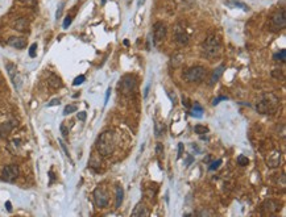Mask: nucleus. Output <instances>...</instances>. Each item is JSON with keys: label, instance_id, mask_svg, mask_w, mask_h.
Segmentation results:
<instances>
[{"label": "nucleus", "instance_id": "a18cd8bd", "mask_svg": "<svg viewBox=\"0 0 286 217\" xmlns=\"http://www.w3.org/2000/svg\"><path fill=\"white\" fill-rule=\"evenodd\" d=\"M191 161H193V158L188 157V159H187V164H190V163H191Z\"/></svg>", "mask_w": 286, "mask_h": 217}, {"label": "nucleus", "instance_id": "7ed1b4c3", "mask_svg": "<svg viewBox=\"0 0 286 217\" xmlns=\"http://www.w3.org/2000/svg\"><path fill=\"white\" fill-rule=\"evenodd\" d=\"M200 51H202V56L207 59H214V58L219 57L221 53L220 39L216 36H208L203 41L202 46H200Z\"/></svg>", "mask_w": 286, "mask_h": 217}, {"label": "nucleus", "instance_id": "b1692460", "mask_svg": "<svg viewBox=\"0 0 286 217\" xmlns=\"http://www.w3.org/2000/svg\"><path fill=\"white\" fill-rule=\"evenodd\" d=\"M194 130H195L197 134H206V133H208V128L203 126V125H195Z\"/></svg>", "mask_w": 286, "mask_h": 217}, {"label": "nucleus", "instance_id": "f8f14e48", "mask_svg": "<svg viewBox=\"0 0 286 217\" xmlns=\"http://www.w3.org/2000/svg\"><path fill=\"white\" fill-rule=\"evenodd\" d=\"M281 203L279 201H277V200H266V201H264V204H263V210L264 212H266V213H274V212H277V210H279L281 209Z\"/></svg>", "mask_w": 286, "mask_h": 217}, {"label": "nucleus", "instance_id": "dca6fc26", "mask_svg": "<svg viewBox=\"0 0 286 217\" xmlns=\"http://www.w3.org/2000/svg\"><path fill=\"white\" fill-rule=\"evenodd\" d=\"M48 83H49V87H50V88H54V90H57V88H61V87H62V82H61V79H59L57 75H50V78H49V80H48Z\"/></svg>", "mask_w": 286, "mask_h": 217}, {"label": "nucleus", "instance_id": "c03bdc74", "mask_svg": "<svg viewBox=\"0 0 286 217\" xmlns=\"http://www.w3.org/2000/svg\"><path fill=\"white\" fill-rule=\"evenodd\" d=\"M144 3H145V0H137V5H139V7H141Z\"/></svg>", "mask_w": 286, "mask_h": 217}, {"label": "nucleus", "instance_id": "58836bf2", "mask_svg": "<svg viewBox=\"0 0 286 217\" xmlns=\"http://www.w3.org/2000/svg\"><path fill=\"white\" fill-rule=\"evenodd\" d=\"M220 100H227V97H226V96H220V97H218V99H215V100H214V103H212V104H214V105H216V104H218L219 102H220Z\"/></svg>", "mask_w": 286, "mask_h": 217}, {"label": "nucleus", "instance_id": "c85d7f7f", "mask_svg": "<svg viewBox=\"0 0 286 217\" xmlns=\"http://www.w3.org/2000/svg\"><path fill=\"white\" fill-rule=\"evenodd\" d=\"M220 164H221V159H218V161H215V162H212V163H211V164H210V167H208V169H210V170H211V171H214V170H216V169H218V167H219V166H220Z\"/></svg>", "mask_w": 286, "mask_h": 217}, {"label": "nucleus", "instance_id": "f03ea898", "mask_svg": "<svg viewBox=\"0 0 286 217\" xmlns=\"http://www.w3.org/2000/svg\"><path fill=\"white\" fill-rule=\"evenodd\" d=\"M115 145H116L115 133L111 132V130H107V132H103L98 137L96 150H98V153L100 155H103V157H108V155H111L112 153H114Z\"/></svg>", "mask_w": 286, "mask_h": 217}, {"label": "nucleus", "instance_id": "c9c22d12", "mask_svg": "<svg viewBox=\"0 0 286 217\" xmlns=\"http://www.w3.org/2000/svg\"><path fill=\"white\" fill-rule=\"evenodd\" d=\"M59 102H61V100H59V99H53V100H50V103H48V107H53V105H58V104H59Z\"/></svg>", "mask_w": 286, "mask_h": 217}, {"label": "nucleus", "instance_id": "72a5a7b5", "mask_svg": "<svg viewBox=\"0 0 286 217\" xmlns=\"http://www.w3.org/2000/svg\"><path fill=\"white\" fill-rule=\"evenodd\" d=\"M156 151H157V155H158V157H162V143H157Z\"/></svg>", "mask_w": 286, "mask_h": 217}, {"label": "nucleus", "instance_id": "9d476101", "mask_svg": "<svg viewBox=\"0 0 286 217\" xmlns=\"http://www.w3.org/2000/svg\"><path fill=\"white\" fill-rule=\"evenodd\" d=\"M281 163V151L279 150H272L266 155V164L270 169H276Z\"/></svg>", "mask_w": 286, "mask_h": 217}, {"label": "nucleus", "instance_id": "0eeeda50", "mask_svg": "<svg viewBox=\"0 0 286 217\" xmlns=\"http://www.w3.org/2000/svg\"><path fill=\"white\" fill-rule=\"evenodd\" d=\"M136 88V79L132 75H125L120 80V90L124 95H128Z\"/></svg>", "mask_w": 286, "mask_h": 217}, {"label": "nucleus", "instance_id": "ddd939ff", "mask_svg": "<svg viewBox=\"0 0 286 217\" xmlns=\"http://www.w3.org/2000/svg\"><path fill=\"white\" fill-rule=\"evenodd\" d=\"M175 41H177L179 45H186L188 42V36H187V33L185 32V29H182V28L175 29Z\"/></svg>", "mask_w": 286, "mask_h": 217}, {"label": "nucleus", "instance_id": "412c9836", "mask_svg": "<svg viewBox=\"0 0 286 217\" xmlns=\"http://www.w3.org/2000/svg\"><path fill=\"white\" fill-rule=\"evenodd\" d=\"M15 26H16L17 30H25L28 28V21L25 19H19L16 21V24H15Z\"/></svg>", "mask_w": 286, "mask_h": 217}, {"label": "nucleus", "instance_id": "4468645a", "mask_svg": "<svg viewBox=\"0 0 286 217\" xmlns=\"http://www.w3.org/2000/svg\"><path fill=\"white\" fill-rule=\"evenodd\" d=\"M8 45L15 49H24L26 46V41L21 37H11L8 39Z\"/></svg>", "mask_w": 286, "mask_h": 217}, {"label": "nucleus", "instance_id": "a19ab883", "mask_svg": "<svg viewBox=\"0 0 286 217\" xmlns=\"http://www.w3.org/2000/svg\"><path fill=\"white\" fill-rule=\"evenodd\" d=\"M182 102H183V105H185V107H187V108H188V107H190V104H188V99H186V97H183V100H182Z\"/></svg>", "mask_w": 286, "mask_h": 217}, {"label": "nucleus", "instance_id": "f257e3e1", "mask_svg": "<svg viewBox=\"0 0 286 217\" xmlns=\"http://www.w3.org/2000/svg\"><path fill=\"white\" fill-rule=\"evenodd\" d=\"M279 108V99L272 92H266L261 95L258 99L256 109L261 115H274Z\"/></svg>", "mask_w": 286, "mask_h": 217}, {"label": "nucleus", "instance_id": "39448f33", "mask_svg": "<svg viewBox=\"0 0 286 217\" xmlns=\"http://www.w3.org/2000/svg\"><path fill=\"white\" fill-rule=\"evenodd\" d=\"M109 196L108 192L106 191V188L103 187H96L94 189V203L98 208H104L108 205Z\"/></svg>", "mask_w": 286, "mask_h": 217}, {"label": "nucleus", "instance_id": "5701e85b", "mask_svg": "<svg viewBox=\"0 0 286 217\" xmlns=\"http://www.w3.org/2000/svg\"><path fill=\"white\" fill-rule=\"evenodd\" d=\"M164 130H165V126H164L162 124H160V123H156V125H154V132H156V136L157 137L162 136Z\"/></svg>", "mask_w": 286, "mask_h": 217}, {"label": "nucleus", "instance_id": "f3484780", "mask_svg": "<svg viewBox=\"0 0 286 217\" xmlns=\"http://www.w3.org/2000/svg\"><path fill=\"white\" fill-rule=\"evenodd\" d=\"M13 128V124L12 123H4V124H0V136L1 137H7L10 132Z\"/></svg>", "mask_w": 286, "mask_h": 217}, {"label": "nucleus", "instance_id": "6ab92c4d", "mask_svg": "<svg viewBox=\"0 0 286 217\" xmlns=\"http://www.w3.org/2000/svg\"><path fill=\"white\" fill-rule=\"evenodd\" d=\"M123 197H124V189L121 186H117L116 187V208H119L123 203Z\"/></svg>", "mask_w": 286, "mask_h": 217}, {"label": "nucleus", "instance_id": "2eb2a0df", "mask_svg": "<svg viewBox=\"0 0 286 217\" xmlns=\"http://www.w3.org/2000/svg\"><path fill=\"white\" fill-rule=\"evenodd\" d=\"M148 209L147 207L144 205L142 203H139L135 207V209L132 210V216H137V217H142V216H148Z\"/></svg>", "mask_w": 286, "mask_h": 217}, {"label": "nucleus", "instance_id": "aec40b11", "mask_svg": "<svg viewBox=\"0 0 286 217\" xmlns=\"http://www.w3.org/2000/svg\"><path fill=\"white\" fill-rule=\"evenodd\" d=\"M191 115L195 116V117H198V118H200L203 116V108L198 103H195L193 105V109H191Z\"/></svg>", "mask_w": 286, "mask_h": 217}, {"label": "nucleus", "instance_id": "7c9ffc66", "mask_svg": "<svg viewBox=\"0 0 286 217\" xmlns=\"http://www.w3.org/2000/svg\"><path fill=\"white\" fill-rule=\"evenodd\" d=\"M62 11H63V3H61V4L58 5V9H57V12H56V19L57 20L61 19V16H62Z\"/></svg>", "mask_w": 286, "mask_h": 217}, {"label": "nucleus", "instance_id": "9b49d317", "mask_svg": "<svg viewBox=\"0 0 286 217\" xmlns=\"http://www.w3.org/2000/svg\"><path fill=\"white\" fill-rule=\"evenodd\" d=\"M7 70H8V74H10V76L12 78V82H13L15 87L19 90L20 84H21V78H20L19 72H17L16 67H15V65H12V63H7Z\"/></svg>", "mask_w": 286, "mask_h": 217}, {"label": "nucleus", "instance_id": "f704fd0d", "mask_svg": "<svg viewBox=\"0 0 286 217\" xmlns=\"http://www.w3.org/2000/svg\"><path fill=\"white\" fill-rule=\"evenodd\" d=\"M86 112H79V113L77 115V117H78V120H81V121H84L86 120Z\"/></svg>", "mask_w": 286, "mask_h": 217}, {"label": "nucleus", "instance_id": "4be33fe9", "mask_svg": "<svg viewBox=\"0 0 286 217\" xmlns=\"http://www.w3.org/2000/svg\"><path fill=\"white\" fill-rule=\"evenodd\" d=\"M77 109H78V107L75 105V104H69V105H66L65 109H63V115L67 116L70 113H74V112H77Z\"/></svg>", "mask_w": 286, "mask_h": 217}, {"label": "nucleus", "instance_id": "4c0bfd02", "mask_svg": "<svg viewBox=\"0 0 286 217\" xmlns=\"http://www.w3.org/2000/svg\"><path fill=\"white\" fill-rule=\"evenodd\" d=\"M182 153H183V143H179L178 145V157H182Z\"/></svg>", "mask_w": 286, "mask_h": 217}, {"label": "nucleus", "instance_id": "473e14b6", "mask_svg": "<svg viewBox=\"0 0 286 217\" xmlns=\"http://www.w3.org/2000/svg\"><path fill=\"white\" fill-rule=\"evenodd\" d=\"M59 128H61V132H62V136H63V137H67V134H69L67 128H66L63 124H61V126H59Z\"/></svg>", "mask_w": 286, "mask_h": 217}, {"label": "nucleus", "instance_id": "bb28decb", "mask_svg": "<svg viewBox=\"0 0 286 217\" xmlns=\"http://www.w3.org/2000/svg\"><path fill=\"white\" fill-rule=\"evenodd\" d=\"M237 163H239L240 166H247L249 163V159L247 157H244V155H239V157H237Z\"/></svg>", "mask_w": 286, "mask_h": 217}, {"label": "nucleus", "instance_id": "423d86ee", "mask_svg": "<svg viewBox=\"0 0 286 217\" xmlns=\"http://www.w3.org/2000/svg\"><path fill=\"white\" fill-rule=\"evenodd\" d=\"M20 174L19 166L17 164H7L1 171V179L4 182H13L17 179Z\"/></svg>", "mask_w": 286, "mask_h": 217}, {"label": "nucleus", "instance_id": "a211bd4d", "mask_svg": "<svg viewBox=\"0 0 286 217\" xmlns=\"http://www.w3.org/2000/svg\"><path fill=\"white\" fill-rule=\"evenodd\" d=\"M223 70H224V66H223V65H221V66H219L218 69H215V70H214V72H212L211 79H210V84H214L215 82H216L218 79L220 78V75L223 74Z\"/></svg>", "mask_w": 286, "mask_h": 217}, {"label": "nucleus", "instance_id": "79ce46f5", "mask_svg": "<svg viewBox=\"0 0 286 217\" xmlns=\"http://www.w3.org/2000/svg\"><path fill=\"white\" fill-rule=\"evenodd\" d=\"M24 3H26V4H29V5H33L36 3V0H24Z\"/></svg>", "mask_w": 286, "mask_h": 217}, {"label": "nucleus", "instance_id": "e433bc0d", "mask_svg": "<svg viewBox=\"0 0 286 217\" xmlns=\"http://www.w3.org/2000/svg\"><path fill=\"white\" fill-rule=\"evenodd\" d=\"M168 96L170 97V100L173 102V104H175L177 103V97H175V95H173L172 92H168Z\"/></svg>", "mask_w": 286, "mask_h": 217}, {"label": "nucleus", "instance_id": "37998d69", "mask_svg": "<svg viewBox=\"0 0 286 217\" xmlns=\"http://www.w3.org/2000/svg\"><path fill=\"white\" fill-rule=\"evenodd\" d=\"M109 94H111V88H108L107 90V94H106V103L108 102V97H109Z\"/></svg>", "mask_w": 286, "mask_h": 217}, {"label": "nucleus", "instance_id": "c756f323", "mask_svg": "<svg viewBox=\"0 0 286 217\" xmlns=\"http://www.w3.org/2000/svg\"><path fill=\"white\" fill-rule=\"evenodd\" d=\"M36 50H37V44H33L32 46L29 47V56L32 58L36 57Z\"/></svg>", "mask_w": 286, "mask_h": 217}, {"label": "nucleus", "instance_id": "a878e982", "mask_svg": "<svg viewBox=\"0 0 286 217\" xmlns=\"http://www.w3.org/2000/svg\"><path fill=\"white\" fill-rule=\"evenodd\" d=\"M230 4H231V5H235V7H240L241 9H244V11H248V9H249L247 4H244V3H241V1H236V0H232V1H230Z\"/></svg>", "mask_w": 286, "mask_h": 217}, {"label": "nucleus", "instance_id": "ea45409f", "mask_svg": "<svg viewBox=\"0 0 286 217\" xmlns=\"http://www.w3.org/2000/svg\"><path fill=\"white\" fill-rule=\"evenodd\" d=\"M5 208H7L8 212H12V204H11V201H5Z\"/></svg>", "mask_w": 286, "mask_h": 217}, {"label": "nucleus", "instance_id": "2f4dec72", "mask_svg": "<svg viewBox=\"0 0 286 217\" xmlns=\"http://www.w3.org/2000/svg\"><path fill=\"white\" fill-rule=\"evenodd\" d=\"M70 24H71V17H70V16H66L65 21H63V28L67 29L69 26H70Z\"/></svg>", "mask_w": 286, "mask_h": 217}, {"label": "nucleus", "instance_id": "20e7f679", "mask_svg": "<svg viewBox=\"0 0 286 217\" xmlns=\"http://www.w3.org/2000/svg\"><path fill=\"white\" fill-rule=\"evenodd\" d=\"M206 75V69L202 66L190 67L186 72L183 74V79L187 82H200Z\"/></svg>", "mask_w": 286, "mask_h": 217}, {"label": "nucleus", "instance_id": "393cba45", "mask_svg": "<svg viewBox=\"0 0 286 217\" xmlns=\"http://www.w3.org/2000/svg\"><path fill=\"white\" fill-rule=\"evenodd\" d=\"M273 58H274V59H279L281 62H285V61H286V50H285V49H282L278 54H274V57H273Z\"/></svg>", "mask_w": 286, "mask_h": 217}, {"label": "nucleus", "instance_id": "1a4fd4ad", "mask_svg": "<svg viewBox=\"0 0 286 217\" xmlns=\"http://www.w3.org/2000/svg\"><path fill=\"white\" fill-rule=\"evenodd\" d=\"M166 32H168V29H166V25L164 23H161V21H158V23H156L153 25V37H154V41L157 42H161L164 41V38L166 37Z\"/></svg>", "mask_w": 286, "mask_h": 217}, {"label": "nucleus", "instance_id": "6e6552de", "mask_svg": "<svg viewBox=\"0 0 286 217\" xmlns=\"http://www.w3.org/2000/svg\"><path fill=\"white\" fill-rule=\"evenodd\" d=\"M286 26V16H285V9H281L276 12L272 17V28L273 30H281Z\"/></svg>", "mask_w": 286, "mask_h": 217}, {"label": "nucleus", "instance_id": "cd10ccee", "mask_svg": "<svg viewBox=\"0 0 286 217\" xmlns=\"http://www.w3.org/2000/svg\"><path fill=\"white\" fill-rule=\"evenodd\" d=\"M86 80V78H84V75H79V76H77V78L74 79V82H73V84L74 85H79V84H82L83 82Z\"/></svg>", "mask_w": 286, "mask_h": 217}]
</instances>
